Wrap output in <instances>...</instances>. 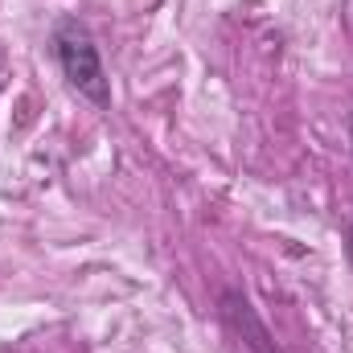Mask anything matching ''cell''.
Here are the masks:
<instances>
[{
    "mask_svg": "<svg viewBox=\"0 0 353 353\" xmlns=\"http://www.w3.org/2000/svg\"><path fill=\"white\" fill-rule=\"evenodd\" d=\"M54 54H58V66H62L66 83L79 90L87 103L111 107V83H107L103 58H99L90 33L79 21H62V25L54 29Z\"/></svg>",
    "mask_w": 353,
    "mask_h": 353,
    "instance_id": "obj_1",
    "label": "cell"
},
{
    "mask_svg": "<svg viewBox=\"0 0 353 353\" xmlns=\"http://www.w3.org/2000/svg\"><path fill=\"white\" fill-rule=\"evenodd\" d=\"M222 321H226L255 353H279V345L271 341L267 325L259 321V312L251 308V300H247L243 292H222Z\"/></svg>",
    "mask_w": 353,
    "mask_h": 353,
    "instance_id": "obj_2",
    "label": "cell"
},
{
    "mask_svg": "<svg viewBox=\"0 0 353 353\" xmlns=\"http://www.w3.org/2000/svg\"><path fill=\"white\" fill-rule=\"evenodd\" d=\"M345 255H350V263H353V226H350V234H345Z\"/></svg>",
    "mask_w": 353,
    "mask_h": 353,
    "instance_id": "obj_3",
    "label": "cell"
},
{
    "mask_svg": "<svg viewBox=\"0 0 353 353\" xmlns=\"http://www.w3.org/2000/svg\"><path fill=\"white\" fill-rule=\"evenodd\" d=\"M0 83H4V66H0Z\"/></svg>",
    "mask_w": 353,
    "mask_h": 353,
    "instance_id": "obj_4",
    "label": "cell"
},
{
    "mask_svg": "<svg viewBox=\"0 0 353 353\" xmlns=\"http://www.w3.org/2000/svg\"><path fill=\"white\" fill-rule=\"evenodd\" d=\"M350 132H353V128H350Z\"/></svg>",
    "mask_w": 353,
    "mask_h": 353,
    "instance_id": "obj_5",
    "label": "cell"
}]
</instances>
